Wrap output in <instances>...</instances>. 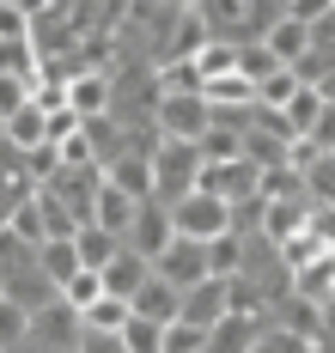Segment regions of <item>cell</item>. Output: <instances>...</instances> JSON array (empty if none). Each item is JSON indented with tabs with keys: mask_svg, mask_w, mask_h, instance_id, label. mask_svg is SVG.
I'll return each instance as SVG.
<instances>
[{
	"mask_svg": "<svg viewBox=\"0 0 335 353\" xmlns=\"http://www.w3.org/2000/svg\"><path fill=\"white\" fill-rule=\"evenodd\" d=\"M74 341H79V311L61 292L25 311V347L31 353H74Z\"/></svg>",
	"mask_w": 335,
	"mask_h": 353,
	"instance_id": "obj_1",
	"label": "cell"
},
{
	"mask_svg": "<svg viewBox=\"0 0 335 353\" xmlns=\"http://www.w3.org/2000/svg\"><path fill=\"white\" fill-rule=\"evenodd\" d=\"M195 165H201L195 141H177V134H159V146L147 152L152 195H159V201H177L183 189H195Z\"/></svg>",
	"mask_w": 335,
	"mask_h": 353,
	"instance_id": "obj_2",
	"label": "cell"
},
{
	"mask_svg": "<svg viewBox=\"0 0 335 353\" xmlns=\"http://www.w3.org/2000/svg\"><path fill=\"white\" fill-rule=\"evenodd\" d=\"M98 183H104V171H98L92 159H79V165H55V171L43 176V189L74 213V225H79V219H92V195H98Z\"/></svg>",
	"mask_w": 335,
	"mask_h": 353,
	"instance_id": "obj_3",
	"label": "cell"
},
{
	"mask_svg": "<svg viewBox=\"0 0 335 353\" xmlns=\"http://www.w3.org/2000/svg\"><path fill=\"white\" fill-rule=\"evenodd\" d=\"M165 208H171V232H183V238L232 232V225H225V201H220V195H207V189H183V195L165 201Z\"/></svg>",
	"mask_w": 335,
	"mask_h": 353,
	"instance_id": "obj_4",
	"label": "cell"
},
{
	"mask_svg": "<svg viewBox=\"0 0 335 353\" xmlns=\"http://www.w3.org/2000/svg\"><path fill=\"white\" fill-rule=\"evenodd\" d=\"M152 128L159 134H177V141H195L207 128V98L201 92H159L152 98Z\"/></svg>",
	"mask_w": 335,
	"mask_h": 353,
	"instance_id": "obj_5",
	"label": "cell"
},
{
	"mask_svg": "<svg viewBox=\"0 0 335 353\" xmlns=\"http://www.w3.org/2000/svg\"><path fill=\"white\" fill-rule=\"evenodd\" d=\"M195 189H207V195H220V201L256 195V165H250L244 152H232V159H201V165H195Z\"/></svg>",
	"mask_w": 335,
	"mask_h": 353,
	"instance_id": "obj_6",
	"label": "cell"
},
{
	"mask_svg": "<svg viewBox=\"0 0 335 353\" xmlns=\"http://www.w3.org/2000/svg\"><path fill=\"white\" fill-rule=\"evenodd\" d=\"M165 238H171V208H165L159 195H141L134 213H128V225H122V244H134L152 262V256L165 250Z\"/></svg>",
	"mask_w": 335,
	"mask_h": 353,
	"instance_id": "obj_7",
	"label": "cell"
},
{
	"mask_svg": "<svg viewBox=\"0 0 335 353\" xmlns=\"http://www.w3.org/2000/svg\"><path fill=\"white\" fill-rule=\"evenodd\" d=\"M152 274H159V281H171V286L201 281V274H207V250H201V238L171 232V238H165V250L152 256Z\"/></svg>",
	"mask_w": 335,
	"mask_h": 353,
	"instance_id": "obj_8",
	"label": "cell"
},
{
	"mask_svg": "<svg viewBox=\"0 0 335 353\" xmlns=\"http://www.w3.org/2000/svg\"><path fill=\"white\" fill-rule=\"evenodd\" d=\"M220 311H225V274H201V281H189L183 292H177V317H183V323L214 329Z\"/></svg>",
	"mask_w": 335,
	"mask_h": 353,
	"instance_id": "obj_9",
	"label": "cell"
},
{
	"mask_svg": "<svg viewBox=\"0 0 335 353\" xmlns=\"http://www.w3.org/2000/svg\"><path fill=\"white\" fill-rule=\"evenodd\" d=\"M147 274H152V262H147L134 244H116L110 256L98 262V281H104V292H116V299H128V292L147 281Z\"/></svg>",
	"mask_w": 335,
	"mask_h": 353,
	"instance_id": "obj_10",
	"label": "cell"
},
{
	"mask_svg": "<svg viewBox=\"0 0 335 353\" xmlns=\"http://www.w3.org/2000/svg\"><path fill=\"white\" fill-rule=\"evenodd\" d=\"M68 104L79 110V116H104L110 110V68H79V73H68Z\"/></svg>",
	"mask_w": 335,
	"mask_h": 353,
	"instance_id": "obj_11",
	"label": "cell"
},
{
	"mask_svg": "<svg viewBox=\"0 0 335 353\" xmlns=\"http://www.w3.org/2000/svg\"><path fill=\"white\" fill-rule=\"evenodd\" d=\"M287 286L298 299H311V305H335V262L329 256H311V262L287 268Z\"/></svg>",
	"mask_w": 335,
	"mask_h": 353,
	"instance_id": "obj_12",
	"label": "cell"
},
{
	"mask_svg": "<svg viewBox=\"0 0 335 353\" xmlns=\"http://www.w3.org/2000/svg\"><path fill=\"white\" fill-rule=\"evenodd\" d=\"M323 104H335V79H323V85H293V98L281 104V122H287L293 134H305V128L323 116Z\"/></svg>",
	"mask_w": 335,
	"mask_h": 353,
	"instance_id": "obj_13",
	"label": "cell"
},
{
	"mask_svg": "<svg viewBox=\"0 0 335 353\" xmlns=\"http://www.w3.org/2000/svg\"><path fill=\"white\" fill-rule=\"evenodd\" d=\"M104 183H116V189H128V195H152V171H147V152H134V146H122V152H110L104 165Z\"/></svg>",
	"mask_w": 335,
	"mask_h": 353,
	"instance_id": "obj_14",
	"label": "cell"
},
{
	"mask_svg": "<svg viewBox=\"0 0 335 353\" xmlns=\"http://www.w3.org/2000/svg\"><path fill=\"white\" fill-rule=\"evenodd\" d=\"M177 292H183V286L147 274V281L128 292V311H141V317H152V323H171V317H177Z\"/></svg>",
	"mask_w": 335,
	"mask_h": 353,
	"instance_id": "obj_15",
	"label": "cell"
},
{
	"mask_svg": "<svg viewBox=\"0 0 335 353\" xmlns=\"http://www.w3.org/2000/svg\"><path fill=\"white\" fill-rule=\"evenodd\" d=\"M256 37H262V49H268V55H274V61L287 68L298 49H305V19H293V12H274V19H268V25H262Z\"/></svg>",
	"mask_w": 335,
	"mask_h": 353,
	"instance_id": "obj_16",
	"label": "cell"
},
{
	"mask_svg": "<svg viewBox=\"0 0 335 353\" xmlns=\"http://www.w3.org/2000/svg\"><path fill=\"white\" fill-rule=\"evenodd\" d=\"M141 195H128V189H116V183H98V195H92V219L122 238V225H128V213H134Z\"/></svg>",
	"mask_w": 335,
	"mask_h": 353,
	"instance_id": "obj_17",
	"label": "cell"
},
{
	"mask_svg": "<svg viewBox=\"0 0 335 353\" xmlns=\"http://www.w3.org/2000/svg\"><path fill=\"white\" fill-rule=\"evenodd\" d=\"M37 268L55 281V292H61V281L79 268V256H74V232H68V238H37Z\"/></svg>",
	"mask_w": 335,
	"mask_h": 353,
	"instance_id": "obj_18",
	"label": "cell"
},
{
	"mask_svg": "<svg viewBox=\"0 0 335 353\" xmlns=\"http://www.w3.org/2000/svg\"><path fill=\"white\" fill-rule=\"evenodd\" d=\"M305 208H311V201H268V195H262V219H256V232L262 238H287V232H298V225H305Z\"/></svg>",
	"mask_w": 335,
	"mask_h": 353,
	"instance_id": "obj_19",
	"label": "cell"
},
{
	"mask_svg": "<svg viewBox=\"0 0 335 353\" xmlns=\"http://www.w3.org/2000/svg\"><path fill=\"white\" fill-rule=\"evenodd\" d=\"M298 189H305V201H335V152L305 159L298 165Z\"/></svg>",
	"mask_w": 335,
	"mask_h": 353,
	"instance_id": "obj_20",
	"label": "cell"
},
{
	"mask_svg": "<svg viewBox=\"0 0 335 353\" xmlns=\"http://www.w3.org/2000/svg\"><path fill=\"white\" fill-rule=\"evenodd\" d=\"M189 61H195V73H201V79H214V73H232V68H238V37H207V43H201Z\"/></svg>",
	"mask_w": 335,
	"mask_h": 353,
	"instance_id": "obj_21",
	"label": "cell"
},
{
	"mask_svg": "<svg viewBox=\"0 0 335 353\" xmlns=\"http://www.w3.org/2000/svg\"><path fill=\"white\" fill-rule=\"evenodd\" d=\"M201 250H207V274H238V262H244L238 232H214V238H201Z\"/></svg>",
	"mask_w": 335,
	"mask_h": 353,
	"instance_id": "obj_22",
	"label": "cell"
},
{
	"mask_svg": "<svg viewBox=\"0 0 335 353\" xmlns=\"http://www.w3.org/2000/svg\"><path fill=\"white\" fill-rule=\"evenodd\" d=\"M122 317H128V299H116V292H98L92 305H79V329H122Z\"/></svg>",
	"mask_w": 335,
	"mask_h": 353,
	"instance_id": "obj_23",
	"label": "cell"
},
{
	"mask_svg": "<svg viewBox=\"0 0 335 353\" xmlns=\"http://www.w3.org/2000/svg\"><path fill=\"white\" fill-rule=\"evenodd\" d=\"M159 353H207V329H201V323L171 317L165 329H159Z\"/></svg>",
	"mask_w": 335,
	"mask_h": 353,
	"instance_id": "obj_24",
	"label": "cell"
},
{
	"mask_svg": "<svg viewBox=\"0 0 335 353\" xmlns=\"http://www.w3.org/2000/svg\"><path fill=\"white\" fill-rule=\"evenodd\" d=\"M0 73L37 79V49H31V37H0Z\"/></svg>",
	"mask_w": 335,
	"mask_h": 353,
	"instance_id": "obj_25",
	"label": "cell"
},
{
	"mask_svg": "<svg viewBox=\"0 0 335 353\" xmlns=\"http://www.w3.org/2000/svg\"><path fill=\"white\" fill-rule=\"evenodd\" d=\"M0 353H25V305L0 292Z\"/></svg>",
	"mask_w": 335,
	"mask_h": 353,
	"instance_id": "obj_26",
	"label": "cell"
},
{
	"mask_svg": "<svg viewBox=\"0 0 335 353\" xmlns=\"http://www.w3.org/2000/svg\"><path fill=\"white\" fill-rule=\"evenodd\" d=\"M98 292H104V281H98V268H85V262H79L74 274H68V281H61V299H68V305H92V299H98Z\"/></svg>",
	"mask_w": 335,
	"mask_h": 353,
	"instance_id": "obj_27",
	"label": "cell"
},
{
	"mask_svg": "<svg viewBox=\"0 0 335 353\" xmlns=\"http://www.w3.org/2000/svg\"><path fill=\"white\" fill-rule=\"evenodd\" d=\"M0 225H6L12 238H25V244H37V238H43V213H37V201H31V195H25V201H19L12 213H6Z\"/></svg>",
	"mask_w": 335,
	"mask_h": 353,
	"instance_id": "obj_28",
	"label": "cell"
},
{
	"mask_svg": "<svg viewBox=\"0 0 335 353\" xmlns=\"http://www.w3.org/2000/svg\"><path fill=\"white\" fill-rule=\"evenodd\" d=\"M293 85H298V79H293V68H274V73H262V79H256V104L281 110L287 98H293Z\"/></svg>",
	"mask_w": 335,
	"mask_h": 353,
	"instance_id": "obj_29",
	"label": "cell"
},
{
	"mask_svg": "<svg viewBox=\"0 0 335 353\" xmlns=\"http://www.w3.org/2000/svg\"><path fill=\"white\" fill-rule=\"evenodd\" d=\"M79 128V110L74 104H55V110H43V141H68Z\"/></svg>",
	"mask_w": 335,
	"mask_h": 353,
	"instance_id": "obj_30",
	"label": "cell"
},
{
	"mask_svg": "<svg viewBox=\"0 0 335 353\" xmlns=\"http://www.w3.org/2000/svg\"><path fill=\"white\" fill-rule=\"evenodd\" d=\"M74 353H122V335H110V329H79Z\"/></svg>",
	"mask_w": 335,
	"mask_h": 353,
	"instance_id": "obj_31",
	"label": "cell"
},
{
	"mask_svg": "<svg viewBox=\"0 0 335 353\" xmlns=\"http://www.w3.org/2000/svg\"><path fill=\"white\" fill-rule=\"evenodd\" d=\"M0 37H31V12L19 0H0Z\"/></svg>",
	"mask_w": 335,
	"mask_h": 353,
	"instance_id": "obj_32",
	"label": "cell"
},
{
	"mask_svg": "<svg viewBox=\"0 0 335 353\" xmlns=\"http://www.w3.org/2000/svg\"><path fill=\"white\" fill-rule=\"evenodd\" d=\"M281 12H293V19H323V12H335V0H281Z\"/></svg>",
	"mask_w": 335,
	"mask_h": 353,
	"instance_id": "obj_33",
	"label": "cell"
},
{
	"mask_svg": "<svg viewBox=\"0 0 335 353\" xmlns=\"http://www.w3.org/2000/svg\"><path fill=\"white\" fill-rule=\"evenodd\" d=\"M159 6H165V12H183V6H195V0H159Z\"/></svg>",
	"mask_w": 335,
	"mask_h": 353,
	"instance_id": "obj_34",
	"label": "cell"
}]
</instances>
